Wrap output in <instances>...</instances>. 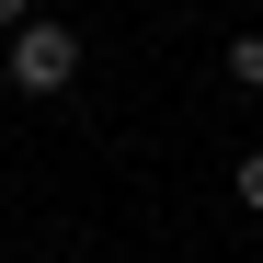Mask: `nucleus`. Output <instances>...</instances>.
<instances>
[{"label":"nucleus","instance_id":"1","mask_svg":"<svg viewBox=\"0 0 263 263\" xmlns=\"http://www.w3.org/2000/svg\"><path fill=\"white\" fill-rule=\"evenodd\" d=\"M0 46H12V92H69V80H80V34L46 23V12H34L23 34H0Z\"/></svg>","mask_w":263,"mask_h":263},{"label":"nucleus","instance_id":"2","mask_svg":"<svg viewBox=\"0 0 263 263\" xmlns=\"http://www.w3.org/2000/svg\"><path fill=\"white\" fill-rule=\"evenodd\" d=\"M229 92H263V34H229Z\"/></svg>","mask_w":263,"mask_h":263},{"label":"nucleus","instance_id":"3","mask_svg":"<svg viewBox=\"0 0 263 263\" xmlns=\"http://www.w3.org/2000/svg\"><path fill=\"white\" fill-rule=\"evenodd\" d=\"M240 206H252V217H263V149H252V160H240Z\"/></svg>","mask_w":263,"mask_h":263},{"label":"nucleus","instance_id":"5","mask_svg":"<svg viewBox=\"0 0 263 263\" xmlns=\"http://www.w3.org/2000/svg\"><path fill=\"white\" fill-rule=\"evenodd\" d=\"M0 92H12V46H0Z\"/></svg>","mask_w":263,"mask_h":263},{"label":"nucleus","instance_id":"4","mask_svg":"<svg viewBox=\"0 0 263 263\" xmlns=\"http://www.w3.org/2000/svg\"><path fill=\"white\" fill-rule=\"evenodd\" d=\"M23 23H34V0H0V34H23Z\"/></svg>","mask_w":263,"mask_h":263}]
</instances>
